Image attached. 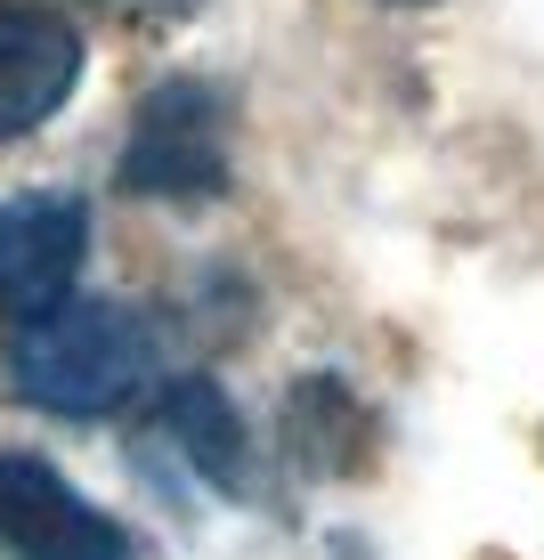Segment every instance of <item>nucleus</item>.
Here are the masks:
<instances>
[{
	"label": "nucleus",
	"instance_id": "1",
	"mask_svg": "<svg viewBox=\"0 0 544 560\" xmlns=\"http://www.w3.org/2000/svg\"><path fill=\"white\" fill-rule=\"evenodd\" d=\"M154 365V334L123 301H49L42 317L16 325L9 341V382L16 398L49 415H106L123 407Z\"/></svg>",
	"mask_w": 544,
	"mask_h": 560
},
{
	"label": "nucleus",
	"instance_id": "2",
	"mask_svg": "<svg viewBox=\"0 0 544 560\" xmlns=\"http://www.w3.org/2000/svg\"><path fill=\"white\" fill-rule=\"evenodd\" d=\"M0 560H139V536L90 504L57 463L0 447Z\"/></svg>",
	"mask_w": 544,
	"mask_h": 560
},
{
	"label": "nucleus",
	"instance_id": "3",
	"mask_svg": "<svg viewBox=\"0 0 544 560\" xmlns=\"http://www.w3.org/2000/svg\"><path fill=\"white\" fill-rule=\"evenodd\" d=\"M123 187L163 203H196L228 187V122L204 82H163L139 106V122L123 139Z\"/></svg>",
	"mask_w": 544,
	"mask_h": 560
},
{
	"label": "nucleus",
	"instance_id": "4",
	"mask_svg": "<svg viewBox=\"0 0 544 560\" xmlns=\"http://www.w3.org/2000/svg\"><path fill=\"white\" fill-rule=\"evenodd\" d=\"M90 253V211L73 196H0V308L9 317H42L49 301L73 293Z\"/></svg>",
	"mask_w": 544,
	"mask_h": 560
},
{
	"label": "nucleus",
	"instance_id": "5",
	"mask_svg": "<svg viewBox=\"0 0 544 560\" xmlns=\"http://www.w3.org/2000/svg\"><path fill=\"white\" fill-rule=\"evenodd\" d=\"M82 33L42 0H0V139L42 130L82 82Z\"/></svg>",
	"mask_w": 544,
	"mask_h": 560
},
{
	"label": "nucleus",
	"instance_id": "6",
	"mask_svg": "<svg viewBox=\"0 0 544 560\" xmlns=\"http://www.w3.org/2000/svg\"><path fill=\"white\" fill-rule=\"evenodd\" d=\"M163 431L180 439V455L196 463L204 479H220V488H244V422L228 407L220 382H171L163 390Z\"/></svg>",
	"mask_w": 544,
	"mask_h": 560
}]
</instances>
